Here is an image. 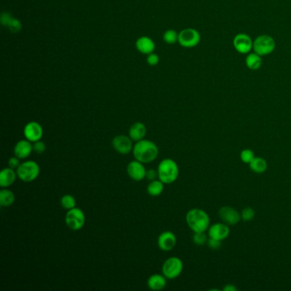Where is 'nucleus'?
<instances>
[{"label": "nucleus", "instance_id": "f257e3e1", "mask_svg": "<svg viewBox=\"0 0 291 291\" xmlns=\"http://www.w3.org/2000/svg\"><path fill=\"white\" fill-rule=\"evenodd\" d=\"M132 154L135 160L144 164L152 163L159 155V149L154 142L142 139L133 145Z\"/></svg>", "mask_w": 291, "mask_h": 291}, {"label": "nucleus", "instance_id": "f03ea898", "mask_svg": "<svg viewBox=\"0 0 291 291\" xmlns=\"http://www.w3.org/2000/svg\"><path fill=\"white\" fill-rule=\"evenodd\" d=\"M185 221L193 233H205L210 227L209 215L203 209H190L187 212Z\"/></svg>", "mask_w": 291, "mask_h": 291}, {"label": "nucleus", "instance_id": "7ed1b4c3", "mask_svg": "<svg viewBox=\"0 0 291 291\" xmlns=\"http://www.w3.org/2000/svg\"><path fill=\"white\" fill-rule=\"evenodd\" d=\"M157 173L158 178L163 184H170L175 183L178 178L179 169L175 160L166 158L159 163Z\"/></svg>", "mask_w": 291, "mask_h": 291}, {"label": "nucleus", "instance_id": "20e7f679", "mask_svg": "<svg viewBox=\"0 0 291 291\" xmlns=\"http://www.w3.org/2000/svg\"><path fill=\"white\" fill-rule=\"evenodd\" d=\"M16 174L21 180L25 183H30L39 177L40 174V166L34 161H26L19 166L18 169H16Z\"/></svg>", "mask_w": 291, "mask_h": 291}, {"label": "nucleus", "instance_id": "39448f33", "mask_svg": "<svg viewBox=\"0 0 291 291\" xmlns=\"http://www.w3.org/2000/svg\"><path fill=\"white\" fill-rule=\"evenodd\" d=\"M275 48H276V41L272 36L267 34L258 36L253 43L254 53H257L258 55L261 57L272 54Z\"/></svg>", "mask_w": 291, "mask_h": 291}, {"label": "nucleus", "instance_id": "423d86ee", "mask_svg": "<svg viewBox=\"0 0 291 291\" xmlns=\"http://www.w3.org/2000/svg\"><path fill=\"white\" fill-rule=\"evenodd\" d=\"M183 269H184L183 261L176 256H173L166 260L162 267L163 274L168 279H177L183 272Z\"/></svg>", "mask_w": 291, "mask_h": 291}, {"label": "nucleus", "instance_id": "0eeeda50", "mask_svg": "<svg viewBox=\"0 0 291 291\" xmlns=\"http://www.w3.org/2000/svg\"><path fill=\"white\" fill-rule=\"evenodd\" d=\"M65 223L70 230H81L86 223V216L84 212L76 207L67 210L65 215Z\"/></svg>", "mask_w": 291, "mask_h": 291}, {"label": "nucleus", "instance_id": "6e6552de", "mask_svg": "<svg viewBox=\"0 0 291 291\" xmlns=\"http://www.w3.org/2000/svg\"><path fill=\"white\" fill-rule=\"evenodd\" d=\"M201 35L195 28H185L178 34V43L184 48H193L200 43Z\"/></svg>", "mask_w": 291, "mask_h": 291}, {"label": "nucleus", "instance_id": "1a4fd4ad", "mask_svg": "<svg viewBox=\"0 0 291 291\" xmlns=\"http://www.w3.org/2000/svg\"><path fill=\"white\" fill-rule=\"evenodd\" d=\"M233 46L240 54H248L253 50V43L249 35L246 34H237L233 39Z\"/></svg>", "mask_w": 291, "mask_h": 291}, {"label": "nucleus", "instance_id": "9d476101", "mask_svg": "<svg viewBox=\"0 0 291 291\" xmlns=\"http://www.w3.org/2000/svg\"><path fill=\"white\" fill-rule=\"evenodd\" d=\"M112 146L114 150L121 155H127L133 149L132 139L125 135L116 136L112 140Z\"/></svg>", "mask_w": 291, "mask_h": 291}, {"label": "nucleus", "instance_id": "9b49d317", "mask_svg": "<svg viewBox=\"0 0 291 291\" xmlns=\"http://www.w3.org/2000/svg\"><path fill=\"white\" fill-rule=\"evenodd\" d=\"M23 134H24L25 138L32 143L39 141L41 140V138L43 137V127L39 122L30 121L25 126L23 129Z\"/></svg>", "mask_w": 291, "mask_h": 291}, {"label": "nucleus", "instance_id": "f8f14e48", "mask_svg": "<svg viewBox=\"0 0 291 291\" xmlns=\"http://www.w3.org/2000/svg\"><path fill=\"white\" fill-rule=\"evenodd\" d=\"M146 172L147 170L145 169L144 163H140L137 160L132 161L126 167V173L132 180H143L144 178H146Z\"/></svg>", "mask_w": 291, "mask_h": 291}, {"label": "nucleus", "instance_id": "ddd939ff", "mask_svg": "<svg viewBox=\"0 0 291 291\" xmlns=\"http://www.w3.org/2000/svg\"><path fill=\"white\" fill-rule=\"evenodd\" d=\"M219 215H220V218L222 220V221L228 226L236 225L241 220V215L239 214L238 212L229 206L222 207L219 210Z\"/></svg>", "mask_w": 291, "mask_h": 291}, {"label": "nucleus", "instance_id": "4468645a", "mask_svg": "<svg viewBox=\"0 0 291 291\" xmlns=\"http://www.w3.org/2000/svg\"><path fill=\"white\" fill-rule=\"evenodd\" d=\"M177 243V237L172 232H164L161 233L157 239V245L163 251H170Z\"/></svg>", "mask_w": 291, "mask_h": 291}, {"label": "nucleus", "instance_id": "2eb2a0df", "mask_svg": "<svg viewBox=\"0 0 291 291\" xmlns=\"http://www.w3.org/2000/svg\"><path fill=\"white\" fill-rule=\"evenodd\" d=\"M230 235V227L226 223H216L209 228V236L219 241H223Z\"/></svg>", "mask_w": 291, "mask_h": 291}, {"label": "nucleus", "instance_id": "dca6fc26", "mask_svg": "<svg viewBox=\"0 0 291 291\" xmlns=\"http://www.w3.org/2000/svg\"><path fill=\"white\" fill-rule=\"evenodd\" d=\"M34 151L32 142L28 139H22L15 144L14 147V154L15 157L20 159H26L30 157L31 154Z\"/></svg>", "mask_w": 291, "mask_h": 291}, {"label": "nucleus", "instance_id": "f3484780", "mask_svg": "<svg viewBox=\"0 0 291 291\" xmlns=\"http://www.w3.org/2000/svg\"><path fill=\"white\" fill-rule=\"evenodd\" d=\"M146 132H147V129L144 123L138 121V122L133 123L132 126H130L128 134L132 141L138 142L144 139Z\"/></svg>", "mask_w": 291, "mask_h": 291}, {"label": "nucleus", "instance_id": "a211bd4d", "mask_svg": "<svg viewBox=\"0 0 291 291\" xmlns=\"http://www.w3.org/2000/svg\"><path fill=\"white\" fill-rule=\"evenodd\" d=\"M17 178V174L15 169L6 168L0 172V186L8 188L15 183Z\"/></svg>", "mask_w": 291, "mask_h": 291}, {"label": "nucleus", "instance_id": "6ab92c4d", "mask_svg": "<svg viewBox=\"0 0 291 291\" xmlns=\"http://www.w3.org/2000/svg\"><path fill=\"white\" fill-rule=\"evenodd\" d=\"M147 285L151 291H162L167 285V278L163 274H153L148 279Z\"/></svg>", "mask_w": 291, "mask_h": 291}, {"label": "nucleus", "instance_id": "aec40b11", "mask_svg": "<svg viewBox=\"0 0 291 291\" xmlns=\"http://www.w3.org/2000/svg\"><path fill=\"white\" fill-rule=\"evenodd\" d=\"M1 23L9 28L12 33H18L22 29V24L17 19L13 18L9 13H3L1 15Z\"/></svg>", "mask_w": 291, "mask_h": 291}, {"label": "nucleus", "instance_id": "412c9836", "mask_svg": "<svg viewBox=\"0 0 291 291\" xmlns=\"http://www.w3.org/2000/svg\"><path fill=\"white\" fill-rule=\"evenodd\" d=\"M136 46H137V49L144 54H150L153 53L155 50V44L153 40L148 37L139 38L137 40Z\"/></svg>", "mask_w": 291, "mask_h": 291}, {"label": "nucleus", "instance_id": "4be33fe9", "mask_svg": "<svg viewBox=\"0 0 291 291\" xmlns=\"http://www.w3.org/2000/svg\"><path fill=\"white\" fill-rule=\"evenodd\" d=\"M262 57L258 55L257 53H248L246 57L245 63L248 69L256 71L260 69L262 65Z\"/></svg>", "mask_w": 291, "mask_h": 291}, {"label": "nucleus", "instance_id": "5701e85b", "mask_svg": "<svg viewBox=\"0 0 291 291\" xmlns=\"http://www.w3.org/2000/svg\"><path fill=\"white\" fill-rule=\"evenodd\" d=\"M249 168L255 174H262L267 169V163L262 157H254L251 163L248 164Z\"/></svg>", "mask_w": 291, "mask_h": 291}, {"label": "nucleus", "instance_id": "b1692460", "mask_svg": "<svg viewBox=\"0 0 291 291\" xmlns=\"http://www.w3.org/2000/svg\"><path fill=\"white\" fill-rule=\"evenodd\" d=\"M164 184L160 179L150 181L147 186V193L153 197L161 196L164 190Z\"/></svg>", "mask_w": 291, "mask_h": 291}, {"label": "nucleus", "instance_id": "393cba45", "mask_svg": "<svg viewBox=\"0 0 291 291\" xmlns=\"http://www.w3.org/2000/svg\"><path fill=\"white\" fill-rule=\"evenodd\" d=\"M15 196L13 191L8 189L0 190V205L2 207H9L15 202Z\"/></svg>", "mask_w": 291, "mask_h": 291}, {"label": "nucleus", "instance_id": "a878e982", "mask_svg": "<svg viewBox=\"0 0 291 291\" xmlns=\"http://www.w3.org/2000/svg\"><path fill=\"white\" fill-rule=\"evenodd\" d=\"M61 205L63 209L69 210L76 207V200L72 195H64L61 196Z\"/></svg>", "mask_w": 291, "mask_h": 291}, {"label": "nucleus", "instance_id": "bb28decb", "mask_svg": "<svg viewBox=\"0 0 291 291\" xmlns=\"http://www.w3.org/2000/svg\"><path fill=\"white\" fill-rule=\"evenodd\" d=\"M254 157H254V151L249 150V149H245V150L241 151V153H240V159L242 163H246V164H249L251 163Z\"/></svg>", "mask_w": 291, "mask_h": 291}, {"label": "nucleus", "instance_id": "cd10ccee", "mask_svg": "<svg viewBox=\"0 0 291 291\" xmlns=\"http://www.w3.org/2000/svg\"><path fill=\"white\" fill-rule=\"evenodd\" d=\"M163 39L166 41V43L175 44L178 41V34L175 30H168L163 35Z\"/></svg>", "mask_w": 291, "mask_h": 291}, {"label": "nucleus", "instance_id": "c85d7f7f", "mask_svg": "<svg viewBox=\"0 0 291 291\" xmlns=\"http://www.w3.org/2000/svg\"><path fill=\"white\" fill-rule=\"evenodd\" d=\"M192 240L196 245H204L208 242V237L206 236L205 233H194Z\"/></svg>", "mask_w": 291, "mask_h": 291}, {"label": "nucleus", "instance_id": "c756f323", "mask_svg": "<svg viewBox=\"0 0 291 291\" xmlns=\"http://www.w3.org/2000/svg\"><path fill=\"white\" fill-rule=\"evenodd\" d=\"M240 215H241V220H242V221H250L254 219L255 212L250 207H247L245 209H242V211L241 212Z\"/></svg>", "mask_w": 291, "mask_h": 291}, {"label": "nucleus", "instance_id": "7c9ffc66", "mask_svg": "<svg viewBox=\"0 0 291 291\" xmlns=\"http://www.w3.org/2000/svg\"><path fill=\"white\" fill-rule=\"evenodd\" d=\"M33 149L35 153L43 154L46 150V145L43 141L39 140V141L34 142L33 144Z\"/></svg>", "mask_w": 291, "mask_h": 291}, {"label": "nucleus", "instance_id": "2f4dec72", "mask_svg": "<svg viewBox=\"0 0 291 291\" xmlns=\"http://www.w3.org/2000/svg\"><path fill=\"white\" fill-rule=\"evenodd\" d=\"M8 165H9V168L10 169H18L19 166L21 165V163H20V158H18L17 157H10L9 159V162H8Z\"/></svg>", "mask_w": 291, "mask_h": 291}, {"label": "nucleus", "instance_id": "473e14b6", "mask_svg": "<svg viewBox=\"0 0 291 291\" xmlns=\"http://www.w3.org/2000/svg\"><path fill=\"white\" fill-rule=\"evenodd\" d=\"M207 243H208L209 248L214 249V250H217V249H219L221 247V241H219V240H216V239L211 238V237H209Z\"/></svg>", "mask_w": 291, "mask_h": 291}, {"label": "nucleus", "instance_id": "72a5a7b5", "mask_svg": "<svg viewBox=\"0 0 291 291\" xmlns=\"http://www.w3.org/2000/svg\"><path fill=\"white\" fill-rule=\"evenodd\" d=\"M147 62L148 64L150 65V66H156V65L158 64V62H159V57H158L157 54H152V53H150V54H149V56H148Z\"/></svg>", "mask_w": 291, "mask_h": 291}, {"label": "nucleus", "instance_id": "f704fd0d", "mask_svg": "<svg viewBox=\"0 0 291 291\" xmlns=\"http://www.w3.org/2000/svg\"><path fill=\"white\" fill-rule=\"evenodd\" d=\"M157 177H158V173H157V171H156L155 169H150V170H147V172H146V178H148L149 180H156V178H157Z\"/></svg>", "mask_w": 291, "mask_h": 291}, {"label": "nucleus", "instance_id": "c9c22d12", "mask_svg": "<svg viewBox=\"0 0 291 291\" xmlns=\"http://www.w3.org/2000/svg\"><path fill=\"white\" fill-rule=\"evenodd\" d=\"M223 290H224L225 291H237V288H236L235 285H227L225 286Z\"/></svg>", "mask_w": 291, "mask_h": 291}]
</instances>
